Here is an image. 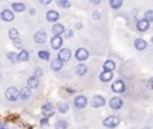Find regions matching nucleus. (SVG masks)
Wrapping results in <instances>:
<instances>
[{
  "instance_id": "obj_1",
  "label": "nucleus",
  "mask_w": 153,
  "mask_h": 129,
  "mask_svg": "<svg viewBox=\"0 0 153 129\" xmlns=\"http://www.w3.org/2000/svg\"><path fill=\"white\" fill-rule=\"evenodd\" d=\"M5 96H6V98H7L10 102H14V100H17L18 97H19V91H18L16 87H8V88L6 90V92H5Z\"/></svg>"
},
{
  "instance_id": "obj_2",
  "label": "nucleus",
  "mask_w": 153,
  "mask_h": 129,
  "mask_svg": "<svg viewBox=\"0 0 153 129\" xmlns=\"http://www.w3.org/2000/svg\"><path fill=\"white\" fill-rule=\"evenodd\" d=\"M118 123H120V118L116 116H109L103 121V124L106 128H115L118 125Z\"/></svg>"
},
{
  "instance_id": "obj_3",
  "label": "nucleus",
  "mask_w": 153,
  "mask_h": 129,
  "mask_svg": "<svg viewBox=\"0 0 153 129\" xmlns=\"http://www.w3.org/2000/svg\"><path fill=\"white\" fill-rule=\"evenodd\" d=\"M87 104V98L84 96V94H79L75 97L74 99V106L76 109H84Z\"/></svg>"
},
{
  "instance_id": "obj_4",
  "label": "nucleus",
  "mask_w": 153,
  "mask_h": 129,
  "mask_svg": "<svg viewBox=\"0 0 153 129\" xmlns=\"http://www.w3.org/2000/svg\"><path fill=\"white\" fill-rule=\"evenodd\" d=\"M41 110H42V113L44 115V117H47V118H49L50 116L54 115V106H53L51 103H45V104H43Z\"/></svg>"
},
{
  "instance_id": "obj_5",
  "label": "nucleus",
  "mask_w": 153,
  "mask_h": 129,
  "mask_svg": "<svg viewBox=\"0 0 153 129\" xmlns=\"http://www.w3.org/2000/svg\"><path fill=\"white\" fill-rule=\"evenodd\" d=\"M111 90H112L114 92H116V93H122V92H124V90H126V85H124V82H123L122 80H116V81L111 85Z\"/></svg>"
},
{
  "instance_id": "obj_6",
  "label": "nucleus",
  "mask_w": 153,
  "mask_h": 129,
  "mask_svg": "<svg viewBox=\"0 0 153 129\" xmlns=\"http://www.w3.org/2000/svg\"><path fill=\"white\" fill-rule=\"evenodd\" d=\"M33 41L38 44H42L47 41V33L43 31V30H38L35 35H33Z\"/></svg>"
},
{
  "instance_id": "obj_7",
  "label": "nucleus",
  "mask_w": 153,
  "mask_h": 129,
  "mask_svg": "<svg viewBox=\"0 0 153 129\" xmlns=\"http://www.w3.org/2000/svg\"><path fill=\"white\" fill-rule=\"evenodd\" d=\"M71 56H72V53H71V50L67 49V48L61 49L60 53H59V59H60L62 62H67V61H69Z\"/></svg>"
},
{
  "instance_id": "obj_8",
  "label": "nucleus",
  "mask_w": 153,
  "mask_h": 129,
  "mask_svg": "<svg viewBox=\"0 0 153 129\" xmlns=\"http://www.w3.org/2000/svg\"><path fill=\"white\" fill-rule=\"evenodd\" d=\"M87 57H88V51H87L85 48H79V49L75 51V59H76V60H79V61H85Z\"/></svg>"
},
{
  "instance_id": "obj_9",
  "label": "nucleus",
  "mask_w": 153,
  "mask_h": 129,
  "mask_svg": "<svg viewBox=\"0 0 153 129\" xmlns=\"http://www.w3.org/2000/svg\"><path fill=\"white\" fill-rule=\"evenodd\" d=\"M105 104V98L102 97V96H94L91 100V105L93 108H100Z\"/></svg>"
},
{
  "instance_id": "obj_10",
  "label": "nucleus",
  "mask_w": 153,
  "mask_h": 129,
  "mask_svg": "<svg viewBox=\"0 0 153 129\" xmlns=\"http://www.w3.org/2000/svg\"><path fill=\"white\" fill-rule=\"evenodd\" d=\"M123 105V100L120 98V97H114L110 99V108L114 109V110H118L121 109Z\"/></svg>"
},
{
  "instance_id": "obj_11",
  "label": "nucleus",
  "mask_w": 153,
  "mask_h": 129,
  "mask_svg": "<svg viewBox=\"0 0 153 129\" xmlns=\"http://www.w3.org/2000/svg\"><path fill=\"white\" fill-rule=\"evenodd\" d=\"M45 17H47V20H48V22H51V23H55V22H57V19L60 18V14L57 13V11H54V10H50V11H48V12H47V14H45Z\"/></svg>"
},
{
  "instance_id": "obj_12",
  "label": "nucleus",
  "mask_w": 153,
  "mask_h": 129,
  "mask_svg": "<svg viewBox=\"0 0 153 129\" xmlns=\"http://www.w3.org/2000/svg\"><path fill=\"white\" fill-rule=\"evenodd\" d=\"M50 45H51V48L55 49V50L60 49L61 45H62V38H61L60 36H54V37L50 39Z\"/></svg>"
},
{
  "instance_id": "obj_13",
  "label": "nucleus",
  "mask_w": 153,
  "mask_h": 129,
  "mask_svg": "<svg viewBox=\"0 0 153 129\" xmlns=\"http://www.w3.org/2000/svg\"><path fill=\"white\" fill-rule=\"evenodd\" d=\"M19 97H20L22 100H29L30 97H31V90H30L27 86L23 87V88L20 90V92H19Z\"/></svg>"
},
{
  "instance_id": "obj_14",
  "label": "nucleus",
  "mask_w": 153,
  "mask_h": 129,
  "mask_svg": "<svg viewBox=\"0 0 153 129\" xmlns=\"http://www.w3.org/2000/svg\"><path fill=\"white\" fill-rule=\"evenodd\" d=\"M1 19H2L4 22H12V20L14 19V14H13V12L10 11V10H4V11L1 12Z\"/></svg>"
},
{
  "instance_id": "obj_15",
  "label": "nucleus",
  "mask_w": 153,
  "mask_h": 129,
  "mask_svg": "<svg viewBox=\"0 0 153 129\" xmlns=\"http://www.w3.org/2000/svg\"><path fill=\"white\" fill-rule=\"evenodd\" d=\"M62 66H63V62H62L59 57L54 59V60L51 61V63H50V68H51V70H54V72L60 70V69L62 68Z\"/></svg>"
},
{
  "instance_id": "obj_16",
  "label": "nucleus",
  "mask_w": 153,
  "mask_h": 129,
  "mask_svg": "<svg viewBox=\"0 0 153 129\" xmlns=\"http://www.w3.org/2000/svg\"><path fill=\"white\" fill-rule=\"evenodd\" d=\"M51 31H53L54 36H60L61 33L65 32V27H63L62 24H59V23H57V24H54V25H53Z\"/></svg>"
},
{
  "instance_id": "obj_17",
  "label": "nucleus",
  "mask_w": 153,
  "mask_h": 129,
  "mask_svg": "<svg viewBox=\"0 0 153 129\" xmlns=\"http://www.w3.org/2000/svg\"><path fill=\"white\" fill-rule=\"evenodd\" d=\"M136 27H137L139 31H146V30L149 27V23H148L146 19H141V20L137 22Z\"/></svg>"
},
{
  "instance_id": "obj_18",
  "label": "nucleus",
  "mask_w": 153,
  "mask_h": 129,
  "mask_svg": "<svg viewBox=\"0 0 153 129\" xmlns=\"http://www.w3.org/2000/svg\"><path fill=\"white\" fill-rule=\"evenodd\" d=\"M26 82H27V87H29V88H37V87H38V84H39V82H38V78H36V76H33V75L30 76Z\"/></svg>"
},
{
  "instance_id": "obj_19",
  "label": "nucleus",
  "mask_w": 153,
  "mask_h": 129,
  "mask_svg": "<svg viewBox=\"0 0 153 129\" xmlns=\"http://www.w3.org/2000/svg\"><path fill=\"white\" fill-rule=\"evenodd\" d=\"M86 72H87V67H86V64H84V63H79V64L76 66V68H75V73H76V75H79V76L85 75Z\"/></svg>"
},
{
  "instance_id": "obj_20",
  "label": "nucleus",
  "mask_w": 153,
  "mask_h": 129,
  "mask_svg": "<svg viewBox=\"0 0 153 129\" xmlns=\"http://www.w3.org/2000/svg\"><path fill=\"white\" fill-rule=\"evenodd\" d=\"M99 79H100V81H103V82L110 81V80L112 79V72H106V70L102 72L100 75H99Z\"/></svg>"
},
{
  "instance_id": "obj_21",
  "label": "nucleus",
  "mask_w": 153,
  "mask_h": 129,
  "mask_svg": "<svg viewBox=\"0 0 153 129\" xmlns=\"http://www.w3.org/2000/svg\"><path fill=\"white\" fill-rule=\"evenodd\" d=\"M103 68H104V70H106V72H112V70L116 68V64H115V62H114V61L108 60V61H105V62H104Z\"/></svg>"
},
{
  "instance_id": "obj_22",
  "label": "nucleus",
  "mask_w": 153,
  "mask_h": 129,
  "mask_svg": "<svg viewBox=\"0 0 153 129\" xmlns=\"http://www.w3.org/2000/svg\"><path fill=\"white\" fill-rule=\"evenodd\" d=\"M134 45H135V48H136L137 50H143V49L147 47V43H146V41H143V39H141V38H137V39H135Z\"/></svg>"
},
{
  "instance_id": "obj_23",
  "label": "nucleus",
  "mask_w": 153,
  "mask_h": 129,
  "mask_svg": "<svg viewBox=\"0 0 153 129\" xmlns=\"http://www.w3.org/2000/svg\"><path fill=\"white\" fill-rule=\"evenodd\" d=\"M29 59H30V54H29V51H26L24 49L18 54V60L22 62H26V61H29Z\"/></svg>"
},
{
  "instance_id": "obj_24",
  "label": "nucleus",
  "mask_w": 153,
  "mask_h": 129,
  "mask_svg": "<svg viewBox=\"0 0 153 129\" xmlns=\"http://www.w3.org/2000/svg\"><path fill=\"white\" fill-rule=\"evenodd\" d=\"M38 57L41 60H44V61H48L50 59V53L48 50H39L38 51Z\"/></svg>"
},
{
  "instance_id": "obj_25",
  "label": "nucleus",
  "mask_w": 153,
  "mask_h": 129,
  "mask_svg": "<svg viewBox=\"0 0 153 129\" xmlns=\"http://www.w3.org/2000/svg\"><path fill=\"white\" fill-rule=\"evenodd\" d=\"M12 8L16 11V12H23L25 10V6L23 2H13L12 4Z\"/></svg>"
},
{
  "instance_id": "obj_26",
  "label": "nucleus",
  "mask_w": 153,
  "mask_h": 129,
  "mask_svg": "<svg viewBox=\"0 0 153 129\" xmlns=\"http://www.w3.org/2000/svg\"><path fill=\"white\" fill-rule=\"evenodd\" d=\"M67 127H68V123L65 119H59L55 123V129H67Z\"/></svg>"
},
{
  "instance_id": "obj_27",
  "label": "nucleus",
  "mask_w": 153,
  "mask_h": 129,
  "mask_svg": "<svg viewBox=\"0 0 153 129\" xmlns=\"http://www.w3.org/2000/svg\"><path fill=\"white\" fill-rule=\"evenodd\" d=\"M8 36H10V38H11L12 41H14L16 38H18V37H19V32H18V30H17V29L12 27V29H10V30H8Z\"/></svg>"
},
{
  "instance_id": "obj_28",
  "label": "nucleus",
  "mask_w": 153,
  "mask_h": 129,
  "mask_svg": "<svg viewBox=\"0 0 153 129\" xmlns=\"http://www.w3.org/2000/svg\"><path fill=\"white\" fill-rule=\"evenodd\" d=\"M7 59H8L11 62H13V63H16V62L19 61V60H18V54L14 53V51H10V53H7Z\"/></svg>"
},
{
  "instance_id": "obj_29",
  "label": "nucleus",
  "mask_w": 153,
  "mask_h": 129,
  "mask_svg": "<svg viewBox=\"0 0 153 129\" xmlns=\"http://www.w3.org/2000/svg\"><path fill=\"white\" fill-rule=\"evenodd\" d=\"M109 4H110V6H111V8H114V10H118V8L122 6L123 2H122L121 0H111Z\"/></svg>"
},
{
  "instance_id": "obj_30",
  "label": "nucleus",
  "mask_w": 153,
  "mask_h": 129,
  "mask_svg": "<svg viewBox=\"0 0 153 129\" xmlns=\"http://www.w3.org/2000/svg\"><path fill=\"white\" fill-rule=\"evenodd\" d=\"M57 110H59L61 113H65V112H67V111L69 110V105H68L67 103H61V104L57 106Z\"/></svg>"
},
{
  "instance_id": "obj_31",
  "label": "nucleus",
  "mask_w": 153,
  "mask_h": 129,
  "mask_svg": "<svg viewBox=\"0 0 153 129\" xmlns=\"http://www.w3.org/2000/svg\"><path fill=\"white\" fill-rule=\"evenodd\" d=\"M57 5L60 7H62V8H68L71 6V1H68V0H60V1H57Z\"/></svg>"
},
{
  "instance_id": "obj_32",
  "label": "nucleus",
  "mask_w": 153,
  "mask_h": 129,
  "mask_svg": "<svg viewBox=\"0 0 153 129\" xmlns=\"http://www.w3.org/2000/svg\"><path fill=\"white\" fill-rule=\"evenodd\" d=\"M13 45L16 47V48H18V49H22L23 50V41L20 39V37H18V38H16L14 41H13Z\"/></svg>"
},
{
  "instance_id": "obj_33",
  "label": "nucleus",
  "mask_w": 153,
  "mask_h": 129,
  "mask_svg": "<svg viewBox=\"0 0 153 129\" xmlns=\"http://www.w3.org/2000/svg\"><path fill=\"white\" fill-rule=\"evenodd\" d=\"M145 19L149 23V22H153V11L152 10H149V11H147L146 13H145Z\"/></svg>"
},
{
  "instance_id": "obj_34",
  "label": "nucleus",
  "mask_w": 153,
  "mask_h": 129,
  "mask_svg": "<svg viewBox=\"0 0 153 129\" xmlns=\"http://www.w3.org/2000/svg\"><path fill=\"white\" fill-rule=\"evenodd\" d=\"M42 75H43V69H42V68H39V67L35 68V70H33V76L39 78V76H42Z\"/></svg>"
},
{
  "instance_id": "obj_35",
  "label": "nucleus",
  "mask_w": 153,
  "mask_h": 129,
  "mask_svg": "<svg viewBox=\"0 0 153 129\" xmlns=\"http://www.w3.org/2000/svg\"><path fill=\"white\" fill-rule=\"evenodd\" d=\"M63 33H65V37H66V38H71V37L73 36V31H72V30H65Z\"/></svg>"
},
{
  "instance_id": "obj_36",
  "label": "nucleus",
  "mask_w": 153,
  "mask_h": 129,
  "mask_svg": "<svg viewBox=\"0 0 153 129\" xmlns=\"http://www.w3.org/2000/svg\"><path fill=\"white\" fill-rule=\"evenodd\" d=\"M39 123H41V125H47V124L49 123V121H48V118H47V117H43V118H41Z\"/></svg>"
},
{
  "instance_id": "obj_37",
  "label": "nucleus",
  "mask_w": 153,
  "mask_h": 129,
  "mask_svg": "<svg viewBox=\"0 0 153 129\" xmlns=\"http://www.w3.org/2000/svg\"><path fill=\"white\" fill-rule=\"evenodd\" d=\"M93 18H94V19H99V18H100V13H99L98 11L93 12Z\"/></svg>"
},
{
  "instance_id": "obj_38",
  "label": "nucleus",
  "mask_w": 153,
  "mask_h": 129,
  "mask_svg": "<svg viewBox=\"0 0 153 129\" xmlns=\"http://www.w3.org/2000/svg\"><path fill=\"white\" fill-rule=\"evenodd\" d=\"M0 129H8L6 123H0Z\"/></svg>"
},
{
  "instance_id": "obj_39",
  "label": "nucleus",
  "mask_w": 153,
  "mask_h": 129,
  "mask_svg": "<svg viewBox=\"0 0 153 129\" xmlns=\"http://www.w3.org/2000/svg\"><path fill=\"white\" fill-rule=\"evenodd\" d=\"M148 86H149L151 88H153V78H151V79L148 80Z\"/></svg>"
},
{
  "instance_id": "obj_40",
  "label": "nucleus",
  "mask_w": 153,
  "mask_h": 129,
  "mask_svg": "<svg viewBox=\"0 0 153 129\" xmlns=\"http://www.w3.org/2000/svg\"><path fill=\"white\" fill-rule=\"evenodd\" d=\"M39 2H41V4H43V5H49L51 1H50V0H48V1H39Z\"/></svg>"
},
{
  "instance_id": "obj_41",
  "label": "nucleus",
  "mask_w": 153,
  "mask_h": 129,
  "mask_svg": "<svg viewBox=\"0 0 153 129\" xmlns=\"http://www.w3.org/2000/svg\"><path fill=\"white\" fill-rule=\"evenodd\" d=\"M91 2H92V4H93V5H98V4H99V2H100V1H91Z\"/></svg>"
},
{
  "instance_id": "obj_42",
  "label": "nucleus",
  "mask_w": 153,
  "mask_h": 129,
  "mask_svg": "<svg viewBox=\"0 0 153 129\" xmlns=\"http://www.w3.org/2000/svg\"><path fill=\"white\" fill-rule=\"evenodd\" d=\"M67 91H68V92H71V93H73V92H74V90H73V88H67Z\"/></svg>"
},
{
  "instance_id": "obj_43",
  "label": "nucleus",
  "mask_w": 153,
  "mask_h": 129,
  "mask_svg": "<svg viewBox=\"0 0 153 129\" xmlns=\"http://www.w3.org/2000/svg\"><path fill=\"white\" fill-rule=\"evenodd\" d=\"M152 43H153V37H152Z\"/></svg>"
},
{
  "instance_id": "obj_44",
  "label": "nucleus",
  "mask_w": 153,
  "mask_h": 129,
  "mask_svg": "<svg viewBox=\"0 0 153 129\" xmlns=\"http://www.w3.org/2000/svg\"><path fill=\"white\" fill-rule=\"evenodd\" d=\"M0 79H1V75H0Z\"/></svg>"
}]
</instances>
